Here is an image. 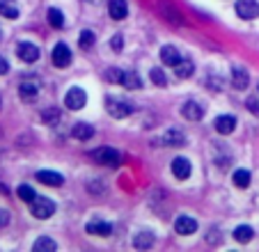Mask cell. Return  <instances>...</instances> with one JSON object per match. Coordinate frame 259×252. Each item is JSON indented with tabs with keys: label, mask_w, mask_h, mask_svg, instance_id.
Masks as SVG:
<instances>
[{
	"label": "cell",
	"mask_w": 259,
	"mask_h": 252,
	"mask_svg": "<svg viewBox=\"0 0 259 252\" xmlns=\"http://www.w3.org/2000/svg\"><path fill=\"white\" fill-rule=\"evenodd\" d=\"M161 60L167 64V67H177V64L181 62V55H179V51H177L175 46H163L161 49Z\"/></svg>",
	"instance_id": "16"
},
{
	"label": "cell",
	"mask_w": 259,
	"mask_h": 252,
	"mask_svg": "<svg viewBox=\"0 0 259 252\" xmlns=\"http://www.w3.org/2000/svg\"><path fill=\"white\" fill-rule=\"evenodd\" d=\"M44 124H55V121L60 119V112L55 110V108H49V110H44Z\"/></svg>",
	"instance_id": "31"
},
{
	"label": "cell",
	"mask_w": 259,
	"mask_h": 252,
	"mask_svg": "<svg viewBox=\"0 0 259 252\" xmlns=\"http://www.w3.org/2000/svg\"><path fill=\"white\" fill-rule=\"evenodd\" d=\"M71 136L76 138V140H92L94 129L90 124H85V121H78V124H73Z\"/></svg>",
	"instance_id": "15"
},
{
	"label": "cell",
	"mask_w": 259,
	"mask_h": 252,
	"mask_svg": "<svg viewBox=\"0 0 259 252\" xmlns=\"http://www.w3.org/2000/svg\"><path fill=\"white\" fill-rule=\"evenodd\" d=\"M49 23H51V28H62V25H64L62 12L55 10V7H51V10H49Z\"/></svg>",
	"instance_id": "27"
},
{
	"label": "cell",
	"mask_w": 259,
	"mask_h": 252,
	"mask_svg": "<svg viewBox=\"0 0 259 252\" xmlns=\"http://www.w3.org/2000/svg\"><path fill=\"white\" fill-rule=\"evenodd\" d=\"M94 41H97V37H94L92 30H83L80 32V49H92Z\"/></svg>",
	"instance_id": "29"
},
{
	"label": "cell",
	"mask_w": 259,
	"mask_h": 252,
	"mask_svg": "<svg viewBox=\"0 0 259 252\" xmlns=\"http://www.w3.org/2000/svg\"><path fill=\"white\" fill-rule=\"evenodd\" d=\"M122 85L124 88H128V90H140L142 80H140V76H138L136 71H124L122 73Z\"/></svg>",
	"instance_id": "22"
},
{
	"label": "cell",
	"mask_w": 259,
	"mask_h": 252,
	"mask_svg": "<svg viewBox=\"0 0 259 252\" xmlns=\"http://www.w3.org/2000/svg\"><path fill=\"white\" fill-rule=\"evenodd\" d=\"M85 232L94 234V236H110V234H113V225L101 220V218H92L88 225H85Z\"/></svg>",
	"instance_id": "7"
},
{
	"label": "cell",
	"mask_w": 259,
	"mask_h": 252,
	"mask_svg": "<svg viewBox=\"0 0 259 252\" xmlns=\"http://www.w3.org/2000/svg\"><path fill=\"white\" fill-rule=\"evenodd\" d=\"M7 71H10V64H7L5 58H0V76H5Z\"/></svg>",
	"instance_id": "36"
},
{
	"label": "cell",
	"mask_w": 259,
	"mask_h": 252,
	"mask_svg": "<svg viewBox=\"0 0 259 252\" xmlns=\"http://www.w3.org/2000/svg\"><path fill=\"white\" fill-rule=\"evenodd\" d=\"M51 60H53V64L58 69H64L71 64V51H69L67 44H55L53 53H51Z\"/></svg>",
	"instance_id": "5"
},
{
	"label": "cell",
	"mask_w": 259,
	"mask_h": 252,
	"mask_svg": "<svg viewBox=\"0 0 259 252\" xmlns=\"http://www.w3.org/2000/svg\"><path fill=\"white\" fill-rule=\"evenodd\" d=\"M30 208H32L34 218H39V220H46V218H51V216L55 214V204L51 202L49 197H39V195L30 202Z\"/></svg>",
	"instance_id": "2"
},
{
	"label": "cell",
	"mask_w": 259,
	"mask_h": 252,
	"mask_svg": "<svg viewBox=\"0 0 259 252\" xmlns=\"http://www.w3.org/2000/svg\"><path fill=\"white\" fill-rule=\"evenodd\" d=\"M250 82V76L248 71H245L243 67H234L232 69V85H234L236 90H245Z\"/></svg>",
	"instance_id": "14"
},
{
	"label": "cell",
	"mask_w": 259,
	"mask_h": 252,
	"mask_svg": "<svg viewBox=\"0 0 259 252\" xmlns=\"http://www.w3.org/2000/svg\"><path fill=\"white\" fill-rule=\"evenodd\" d=\"M16 55H19V60H23V62H28V64H32V62H37L39 60V49L34 44H30V41H21L19 46H16Z\"/></svg>",
	"instance_id": "6"
},
{
	"label": "cell",
	"mask_w": 259,
	"mask_h": 252,
	"mask_svg": "<svg viewBox=\"0 0 259 252\" xmlns=\"http://www.w3.org/2000/svg\"><path fill=\"white\" fill-rule=\"evenodd\" d=\"M163 142H165V145H170V147H179V145H184V142H186V136H184L179 129H170V131L163 133Z\"/></svg>",
	"instance_id": "18"
},
{
	"label": "cell",
	"mask_w": 259,
	"mask_h": 252,
	"mask_svg": "<svg viewBox=\"0 0 259 252\" xmlns=\"http://www.w3.org/2000/svg\"><path fill=\"white\" fill-rule=\"evenodd\" d=\"M108 14L113 16L115 21L126 19V14H128V5H126V0H110V3H108Z\"/></svg>",
	"instance_id": "12"
},
{
	"label": "cell",
	"mask_w": 259,
	"mask_h": 252,
	"mask_svg": "<svg viewBox=\"0 0 259 252\" xmlns=\"http://www.w3.org/2000/svg\"><path fill=\"white\" fill-rule=\"evenodd\" d=\"M234 129H236V119L232 115H223L215 119V131H218L220 136H230Z\"/></svg>",
	"instance_id": "13"
},
{
	"label": "cell",
	"mask_w": 259,
	"mask_h": 252,
	"mask_svg": "<svg viewBox=\"0 0 259 252\" xmlns=\"http://www.w3.org/2000/svg\"><path fill=\"white\" fill-rule=\"evenodd\" d=\"M172 175H175L177 179H188V177H191V160L184 158V156L175 158L172 160Z\"/></svg>",
	"instance_id": "11"
},
{
	"label": "cell",
	"mask_w": 259,
	"mask_h": 252,
	"mask_svg": "<svg viewBox=\"0 0 259 252\" xmlns=\"http://www.w3.org/2000/svg\"><path fill=\"white\" fill-rule=\"evenodd\" d=\"M252 236H254V229L248 227V225H241V227L234 229V238L239 243H250L252 241Z\"/></svg>",
	"instance_id": "25"
},
{
	"label": "cell",
	"mask_w": 259,
	"mask_h": 252,
	"mask_svg": "<svg viewBox=\"0 0 259 252\" xmlns=\"http://www.w3.org/2000/svg\"><path fill=\"white\" fill-rule=\"evenodd\" d=\"M236 14H239L241 19H245V21L254 19V16L259 14L257 0H239V3H236Z\"/></svg>",
	"instance_id": "8"
},
{
	"label": "cell",
	"mask_w": 259,
	"mask_h": 252,
	"mask_svg": "<svg viewBox=\"0 0 259 252\" xmlns=\"http://www.w3.org/2000/svg\"><path fill=\"white\" fill-rule=\"evenodd\" d=\"M257 90H259V88H257Z\"/></svg>",
	"instance_id": "37"
},
{
	"label": "cell",
	"mask_w": 259,
	"mask_h": 252,
	"mask_svg": "<svg viewBox=\"0 0 259 252\" xmlns=\"http://www.w3.org/2000/svg\"><path fill=\"white\" fill-rule=\"evenodd\" d=\"M245 106H248V110L252 112V115H259V99L257 97H250L248 101H245Z\"/></svg>",
	"instance_id": "32"
},
{
	"label": "cell",
	"mask_w": 259,
	"mask_h": 252,
	"mask_svg": "<svg viewBox=\"0 0 259 252\" xmlns=\"http://www.w3.org/2000/svg\"><path fill=\"white\" fill-rule=\"evenodd\" d=\"M181 115L186 117L188 121H200L202 117H204V108L195 101H186L184 106H181Z\"/></svg>",
	"instance_id": "10"
},
{
	"label": "cell",
	"mask_w": 259,
	"mask_h": 252,
	"mask_svg": "<svg viewBox=\"0 0 259 252\" xmlns=\"http://www.w3.org/2000/svg\"><path fill=\"white\" fill-rule=\"evenodd\" d=\"M90 158L97 160V163L101 165H113V167H117L119 165V154L115 149H110V147H99V149H94L92 154H90Z\"/></svg>",
	"instance_id": "3"
},
{
	"label": "cell",
	"mask_w": 259,
	"mask_h": 252,
	"mask_svg": "<svg viewBox=\"0 0 259 252\" xmlns=\"http://www.w3.org/2000/svg\"><path fill=\"white\" fill-rule=\"evenodd\" d=\"M149 78H152V82L158 85V88H165L167 85V76L161 71V69H152V71H149Z\"/></svg>",
	"instance_id": "28"
},
{
	"label": "cell",
	"mask_w": 259,
	"mask_h": 252,
	"mask_svg": "<svg viewBox=\"0 0 259 252\" xmlns=\"http://www.w3.org/2000/svg\"><path fill=\"white\" fill-rule=\"evenodd\" d=\"M85 103H88V94L80 88H71L67 92V97H64V106L69 110H80V108H85Z\"/></svg>",
	"instance_id": "4"
},
{
	"label": "cell",
	"mask_w": 259,
	"mask_h": 252,
	"mask_svg": "<svg viewBox=\"0 0 259 252\" xmlns=\"http://www.w3.org/2000/svg\"><path fill=\"white\" fill-rule=\"evenodd\" d=\"M193 71H195V64H193L191 60H181V62L175 67V73L179 78H191Z\"/></svg>",
	"instance_id": "24"
},
{
	"label": "cell",
	"mask_w": 259,
	"mask_h": 252,
	"mask_svg": "<svg viewBox=\"0 0 259 252\" xmlns=\"http://www.w3.org/2000/svg\"><path fill=\"white\" fill-rule=\"evenodd\" d=\"M106 108H108V112L113 117H117V119H124V117H128L133 112V103L124 101V99H119V97H108Z\"/></svg>",
	"instance_id": "1"
},
{
	"label": "cell",
	"mask_w": 259,
	"mask_h": 252,
	"mask_svg": "<svg viewBox=\"0 0 259 252\" xmlns=\"http://www.w3.org/2000/svg\"><path fill=\"white\" fill-rule=\"evenodd\" d=\"M0 14L5 16V19H16V16H19L16 0H0Z\"/></svg>",
	"instance_id": "20"
},
{
	"label": "cell",
	"mask_w": 259,
	"mask_h": 252,
	"mask_svg": "<svg viewBox=\"0 0 259 252\" xmlns=\"http://www.w3.org/2000/svg\"><path fill=\"white\" fill-rule=\"evenodd\" d=\"M175 232L181 234V236H191V234L197 232V223L191 216H179V218L175 220Z\"/></svg>",
	"instance_id": "9"
},
{
	"label": "cell",
	"mask_w": 259,
	"mask_h": 252,
	"mask_svg": "<svg viewBox=\"0 0 259 252\" xmlns=\"http://www.w3.org/2000/svg\"><path fill=\"white\" fill-rule=\"evenodd\" d=\"M16 193H19V197L23 199V202H28V204L32 202L34 197H37V195H34V190L30 188V186H25V184H23V186H19V190H16Z\"/></svg>",
	"instance_id": "30"
},
{
	"label": "cell",
	"mask_w": 259,
	"mask_h": 252,
	"mask_svg": "<svg viewBox=\"0 0 259 252\" xmlns=\"http://www.w3.org/2000/svg\"><path fill=\"white\" fill-rule=\"evenodd\" d=\"M19 92L25 101H30V99H34L37 94H39V85H37V80H23L19 85Z\"/></svg>",
	"instance_id": "17"
},
{
	"label": "cell",
	"mask_w": 259,
	"mask_h": 252,
	"mask_svg": "<svg viewBox=\"0 0 259 252\" xmlns=\"http://www.w3.org/2000/svg\"><path fill=\"white\" fill-rule=\"evenodd\" d=\"M234 186L236 188H248L250 186V172L248 170H236L234 172Z\"/></svg>",
	"instance_id": "26"
},
{
	"label": "cell",
	"mask_w": 259,
	"mask_h": 252,
	"mask_svg": "<svg viewBox=\"0 0 259 252\" xmlns=\"http://www.w3.org/2000/svg\"><path fill=\"white\" fill-rule=\"evenodd\" d=\"M133 245H136L138 250H147V247H152L154 245V234L152 232L136 234V238H133Z\"/></svg>",
	"instance_id": "21"
},
{
	"label": "cell",
	"mask_w": 259,
	"mask_h": 252,
	"mask_svg": "<svg viewBox=\"0 0 259 252\" xmlns=\"http://www.w3.org/2000/svg\"><path fill=\"white\" fill-rule=\"evenodd\" d=\"M32 250L34 252H53V250H58V243H55L53 238L41 236V238H37V241H34Z\"/></svg>",
	"instance_id": "23"
},
{
	"label": "cell",
	"mask_w": 259,
	"mask_h": 252,
	"mask_svg": "<svg viewBox=\"0 0 259 252\" xmlns=\"http://www.w3.org/2000/svg\"><path fill=\"white\" fill-rule=\"evenodd\" d=\"M7 223H10V214H7V211H3V208H0V227H5Z\"/></svg>",
	"instance_id": "34"
},
{
	"label": "cell",
	"mask_w": 259,
	"mask_h": 252,
	"mask_svg": "<svg viewBox=\"0 0 259 252\" xmlns=\"http://www.w3.org/2000/svg\"><path fill=\"white\" fill-rule=\"evenodd\" d=\"M37 179L41 181V184L46 186H62V175H58V172H51V170H41L37 172Z\"/></svg>",
	"instance_id": "19"
},
{
	"label": "cell",
	"mask_w": 259,
	"mask_h": 252,
	"mask_svg": "<svg viewBox=\"0 0 259 252\" xmlns=\"http://www.w3.org/2000/svg\"><path fill=\"white\" fill-rule=\"evenodd\" d=\"M122 73H124V71H119V69H110V71L106 73V78H108L110 82H122Z\"/></svg>",
	"instance_id": "33"
},
{
	"label": "cell",
	"mask_w": 259,
	"mask_h": 252,
	"mask_svg": "<svg viewBox=\"0 0 259 252\" xmlns=\"http://www.w3.org/2000/svg\"><path fill=\"white\" fill-rule=\"evenodd\" d=\"M110 44H113V49H115V51H122V34L113 37V41H110Z\"/></svg>",
	"instance_id": "35"
}]
</instances>
